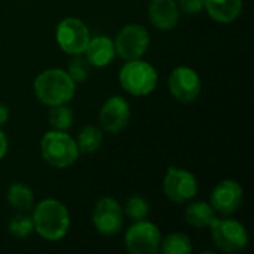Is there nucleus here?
<instances>
[{"label": "nucleus", "instance_id": "obj_1", "mask_svg": "<svg viewBox=\"0 0 254 254\" xmlns=\"http://www.w3.org/2000/svg\"><path fill=\"white\" fill-rule=\"evenodd\" d=\"M34 231L48 241H58L65 237L70 228V214L65 205L57 199H45L33 211Z\"/></svg>", "mask_w": 254, "mask_h": 254}, {"label": "nucleus", "instance_id": "obj_2", "mask_svg": "<svg viewBox=\"0 0 254 254\" xmlns=\"http://www.w3.org/2000/svg\"><path fill=\"white\" fill-rule=\"evenodd\" d=\"M34 92L40 103L54 107L67 104L74 97L76 83L67 71L61 68H51L36 77Z\"/></svg>", "mask_w": 254, "mask_h": 254}, {"label": "nucleus", "instance_id": "obj_3", "mask_svg": "<svg viewBox=\"0 0 254 254\" xmlns=\"http://www.w3.org/2000/svg\"><path fill=\"white\" fill-rule=\"evenodd\" d=\"M43 159L55 168H67L73 165L79 156L76 141L65 132L52 129L46 132L40 141Z\"/></svg>", "mask_w": 254, "mask_h": 254}, {"label": "nucleus", "instance_id": "obj_4", "mask_svg": "<svg viewBox=\"0 0 254 254\" xmlns=\"http://www.w3.org/2000/svg\"><path fill=\"white\" fill-rule=\"evenodd\" d=\"M121 86L131 95L143 97L155 91L158 73L155 67L141 60L128 61L119 71Z\"/></svg>", "mask_w": 254, "mask_h": 254}, {"label": "nucleus", "instance_id": "obj_5", "mask_svg": "<svg viewBox=\"0 0 254 254\" xmlns=\"http://www.w3.org/2000/svg\"><path fill=\"white\" fill-rule=\"evenodd\" d=\"M214 244L226 253H235L246 249L249 234L246 228L232 219H214L210 225Z\"/></svg>", "mask_w": 254, "mask_h": 254}, {"label": "nucleus", "instance_id": "obj_6", "mask_svg": "<svg viewBox=\"0 0 254 254\" xmlns=\"http://www.w3.org/2000/svg\"><path fill=\"white\" fill-rule=\"evenodd\" d=\"M113 43L116 54L122 60H140L149 48V33L140 24H128L118 33Z\"/></svg>", "mask_w": 254, "mask_h": 254}, {"label": "nucleus", "instance_id": "obj_7", "mask_svg": "<svg viewBox=\"0 0 254 254\" xmlns=\"http://www.w3.org/2000/svg\"><path fill=\"white\" fill-rule=\"evenodd\" d=\"M161 232L156 225L137 220L125 235V246L131 254H155L161 247Z\"/></svg>", "mask_w": 254, "mask_h": 254}, {"label": "nucleus", "instance_id": "obj_8", "mask_svg": "<svg viewBox=\"0 0 254 254\" xmlns=\"http://www.w3.org/2000/svg\"><path fill=\"white\" fill-rule=\"evenodd\" d=\"M55 36L60 48L70 55L83 54L91 39L88 27L77 18H64L58 24Z\"/></svg>", "mask_w": 254, "mask_h": 254}, {"label": "nucleus", "instance_id": "obj_9", "mask_svg": "<svg viewBox=\"0 0 254 254\" xmlns=\"http://www.w3.org/2000/svg\"><path fill=\"white\" fill-rule=\"evenodd\" d=\"M164 192L168 199L183 204L195 198L198 192V182L192 173L183 168L170 167L164 179Z\"/></svg>", "mask_w": 254, "mask_h": 254}, {"label": "nucleus", "instance_id": "obj_10", "mask_svg": "<svg viewBox=\"0 0 254 254\" xmlns=\"http://www.w3.org/2000/svg\"><path fill=\"white\" fill-rule=\"evenodd\" d=\"M92 223L101 235L112 237L119 234L124 225V210L121 204L113 198H101L94 207Z\"/></svg>", "mask_w": 254, "mask_h": 254}, {"label": "nucleus", "instance_id": "obj_11", "mask_svg": "<svg viewBox=\"0 0 254 254\" xmlns=\"http://www.w3.org/2000/svg\"><path fill=\"white\" fill-rule=\"evenodd\" d=\"M201 79L190 67H177L168 77V89L180 103H192L201 94Z\"/></svg>", "mask_w": 254, "mask_h": 254}, {"label": "nucleus", "instance_id": "obj_12", "mask_svg": "<svg viewBox=\"0 0 254 254\" xmlns=\"http://www.w3.org/2000/svg\"><path fill=\"white\" fill-rule=\"evenodd\" d=\"M244 190L235 180L220 182L211 193V207L223 216L234 214L243 204Z\"/></svg>", "mask_w": 254, "mask_h": 254}, {"label": "nucleus", "instance_id": "obj_13", "mask_svg": "<svg viewBox=\"0 0 254 254\" xmlns=\"http://www.w3.org/2000/svg\"><path fill=\"white\" fill-rule=\"evenodd\" d=\"M131 118V109L127 100L119 95L110 97L100 110V124L107 132L116 134L122 131Z\"/></svg>", "mask_w": 254, "mask_h": 254}, {"label": "nucleus", "instance_id": "obj_14", "mask_svg": "<svg viewBox=\"0 0 254 254\" xmlns=\"http://www.w3.org/2000/svg\"><path fill=\"white\" fill-rule=\"evenodd\" d=\"M149 18L152 24L162 31L173 30L180 18V9L176 0H152L149 4Z\"/></svg>", "mask_w": 254, "mask_h": 254}, {"label": "nucleus", "instance_id": "obj_15", "mask_svg": "<svg viewBox=\"0 0 254 254\" xmlns=\"http://www.w3.org/2000/svg\"><path fill=\"white\" fill-rule=\"evenodd\" d=\"M86 60L94 67H106L112 63V60L116 55L115 43L107 36H97L94 39H89L86 49Z\"/></svg>", "mask_w": 254, "mask_h": 254}, {"label": "nucleus", "instance_id": "obj_16", "mask_svg": "<svg viewBox=\"0 0 254 254\" xmlns=\"http://www.w3.org/2000/svg\"><path fill=\"white\" fill-rule=\"evenodd\" d=\"M208 15L217 22H232L243 10V0H204Z\"/></svg>", "mask_w": 254, "mask_h": 254}, {"label": "nucleus", "instance_id": "obj_17", "mask_svg": "<svg viewBox=\"0 0 254 254\" xmlns=\"http://www.w3.org/2000/svg\"><path fill=\"white\" fill-rule=\"evenodd\" d=\"M214 219H216V211L211 207V204L198 201V202H192L186 208V222L193 228L198 229L210 228Z\"/></svg>", "mask_w": 254, "mask_h": 254}, {"label": "nucleus", "instance_id": "obj_18", "mask_svg": "<svg viewBox=\"0 0 254 254\" xmlns=\"http://www.w3.org/2000/svg\"><path fill=\"white\" fill-rule=\"evenodd\" d=\"M6 199L18 213H28L34 207L33 190L24 183H13L7 190Z\"/></svg>", "mask_w": 254, "mask_h": 254}, {"label": "nucleus", "instance_id": "obj_19", "mask_svg": "<svg viewBox=\"0 0 254 254\" xmlns=\"http://www.w3.org/2000/svg\"><path fill=\"white\" fill-rule=\"evenodd\" d=\"M103 143V132L100 131V128L97 127H85L82 128V131L79 132L77 137V149L79 153H94L101 147Z\"/></svg>", "mask_w": 254, "mask_h": 254}, {"label": "nucleus", "instance_id": "obj_20", "mask_svg": "<svg viewBox=\"0 0 254 254\" xmlns=\"http://www.w3.org/2000/svg\"><path fill=\"white\" fill-rule=\"evenodd\" d=\"M161 252L165 254H189L192 252V243L185 234H171L161 241Z\"/></svg>", "mask_w": 254, "mask_h": 254}, {"label": "nucleus", "instance_id": "obj_21", "mask_svg": "<svg viewBox=\"0 0 254 254\" xmlns=\"http://www.w3.org/2000/svg\"><path fill=\"white\" fill-rule=\"evenodd\" d=\"M49 125L57 131H67L73 124V110L67 104H60L51 107L48 116Z\"/></svg>", "mask_w": 254, "mask_h": 254}, {"label": "nucleus", "instance_id": "obj_22", "mask_svg": "<svg viewBox=\"0 0 254 254\" xmlns=\"http://www.w3.org/2000/svg\"><path fill=\"white\" fill-rule=\"evenodd\" d=\"M33 231H34L33 217H28L25 213H19L13 216L9 222V232L16 238H27L28 235H31Z\"/></svg>", "mask_w": 254, "mask_h": 254}, {"label": "nucleus", "instance_id": "obj_23", "mask_svg": "<svg viewBox=\"0 0 254 254\" xmlns=\"http://www.w3.org/2000/svg\"><path fill=\"white\" fill-rule=\"evenodd\" d=\"M125 214H127L131 220H134V222L143 220V219H146L147 214H149V202H147L143 196L134 195V196H131V198L127 201Z\"/></svg>", "mask_w": 254, "mask_h": 254}, {"label": "nucleus", "instance_id": "obj_24", "mask_svg": "<svg viewBox=\"0 0 254 254\" xmlns=\"http://www.w3.org/2000/svg\"><path fill=\"white\" fill-rule=\"evenodd\" d=\"M89 67H91V64H89V61L86 58H83L80 55H74V58L68 64V71L67 73L73 79L74 83H79V82H83L88 77Z\"/></svg>", "mask_w": 254, "mask_h": 254}, {"label": "nucleus", "instance_id": "obj_25", "mask_svg": "<svg viewBox=\"0 0 254 254\" xmlns=\"http://www.w3.org/2000/svg\"><path fill=\"white\" fill-rule=\"evenodd\" d=\"M177 6L188 15H196L204 9V0H179Z\"/></svg>", "mask_w": 254, "mask_h": 254}, {"label": "nucleus", "instance_id": "obj_26", "mask_svg": "<svg viewBox=\"0 0 254 254\" xmlns=\"http://www.w3.org/2000/svg\"><path fill=\"white\" fill-rule=\"evenodd\" d=\"M6 152H7V138H6L4 132L0 129V161L4 158Z\"/></svg>", "mask_w": 254, "mask_h": 254}, {"label": "nucleus", "instance_id": "obj_27", "mask_svg": "<svg viewBox=\"0 0 254 254\" xmlns=\"http://www.w3.org/2000/svg\"><path fill=\"white\" fill-rule=\"evenodd\" d=\"M9 119V109L4 104H0V127L4 125Z\"/></svg>", "mask_w": 254, "mask_h": 254}]
</instances>
